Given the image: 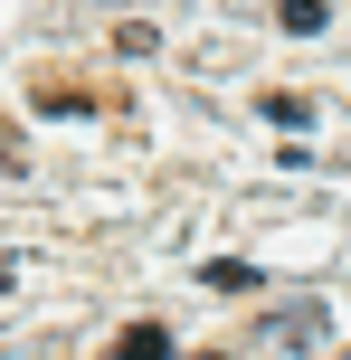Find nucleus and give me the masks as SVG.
Masks as SVG:
<instances>
[{
  "mask_svg": "<svg viewBox=\"0 0 351 360\" xmlns=\"http://www.w3.org/2000/svg\"><path fill=\"white\" fill-rule=\"evenodd\" d=\"M257 342H266V351H285V360H295V351H314V342H323V304H295V313H276V323H266Z\"/></svg>",
  "mask_w": 351,
  "mask_h": 360,
  "instance_id": "1",
  "label": "nucleus"
},
{
  "mask_svg": "<svg viewBox=\"0 0 351 360\" xmlns=\"http://www.w3.org/2000/svg\"><path fill=\"white\" fill-rule=\"evenodd\" d=\"M105 360H171V332H162V323H124Z\"/></svg>",
  "mask_w": 351,
  "mask_h": 360,
  "instance_id": "2",
  "label": "nucleus"
},
{
  "mask_svg": "<svg viewBox=\"0 0 351 360\" xmlns=\"http://www.w3.org/2000/svg\"><path fill=\"white\" fill-rule=\"evenodd\" d=\"M200 275H209V285H219V294H247V285H257V266H238V256H209Z\"/></svg>",
  "mask_w": 351,
  "mask_h": 360,
  "instance_id": "3",
  "label": "nucleus"
},
{
  "mask_svg": "<svg viewBox=\"0 0 351 360\" xmlns=\"http://www.w3.org/2000/svg\"><path fill=\"white\" fill-rule=\"evenodd\" d=\"M285 29H295V38H314V29H323V0H285Z\"/></svg>",
  "mask_w": 351,
  "mask_h": 360,
  "instance_id": "4",
  "label": "nucleus"
},
{
  "mask_svg": "<svg viewBox=\"0 0 351 360\" xmlns=\"http://www.w3.org/2000/svg\"><path fill=\"white\" fill-rule=\"evenodd\" d=\"M0 171H19V143H10V133H0Z\"/></svg>",
  "mask_w": 351,
  "mask_h": 360,
  "instance_id": "5",
  "label": "nucleus"
},
{
  "mask_svg": "<svg viewBox=\"0 0 351 360\" xmlns=\"http://www.w3.org/2000/svg\"><path fill=\"white\" fill-rule=\"evenodd\" d=\"M0 294H10V256H0Z\"/></svg>",
  "mask_w": 351,
  "mask_h": 360,
  "instance_id": "6",
  "label": "nucleus"
},
{
  "mask_svg": "<svg viewBox=\"0 0 351 360\" xmlns=\"http://www.w3.org/2000/svg\"><path fill=\"white\" fill-rule=\"evenodd\" d=\"M200 360H228V351H200Z\"/></svg>",
  "mask_w": 351,
  "mask_h": 360,
  "instance_id": "7",
  "label": "nucleus"
}]
</instances>
